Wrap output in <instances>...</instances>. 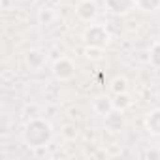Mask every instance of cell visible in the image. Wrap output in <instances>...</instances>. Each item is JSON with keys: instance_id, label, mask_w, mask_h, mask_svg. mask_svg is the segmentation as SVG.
Masks as SVG:
<instances>
[{"instance_id": "cell-1", "label": "cell", "mask_w": 160, "mask_h": 160, "mask_svg": "<svg viewBox=\"0 0 160 160\" xmlns=\"http://www.w3.org/2000/svg\"><path fill=\"white\" fill-rule=\"evenodd\" d=\"M51 139V126L45 121L34 119L25 128V141L30 147H45Z\"/></svg>"}, {"instance_id": "cell-2", "label": "cell", "mask_w": 160, "mask_h": 160, "mask_svg": "<svg viewBox=\"0 0 160 160\" xmlns=\"http://www.w3.org/2000/svg\"><path fill=\"white\" fill-rule=\"evenodd\" d=\"M85 40H87V43H91L92 47H102V45L108 43L109 34H108L102 27H91V28L85 32Z\"/></svg>"}, {"instance_id": "cell-3", "label": "cell", "mask_w": 160, "mask_h": 160, "mask_svg": "<svg viewBox=\"0 0 160 160\" xmlns=\"http://www.w3.org/2000/svg\"><path fill=\"white\" fill-rule=\"evenodd\" d=\"M106 4L115 13H126L136 4V0H106Z\"/></svg>"}, {"instance_id": "cell-4", "label": "cell", "mask_w": 160, "mask_h": 160, "mask_svg": "<svg viewBox=\"0 0 160 160\" xmlns=\"http://www.w3.org/2000/svg\"><path fill=\"white\" fill-rule=\"evenodd\" d=\"M72 73H73V64H72L70 60L62 58V60H58V62L55 64V75H57V77L68 79V77H72Z\"/></svg>"}, {"instance_id": "cell-5", "label": "cell", "mask_w": 160, "mask_h": 160, "mask_svg": "<svg viewBox=\"0 0 160 160\" xmlns=\"http://www.w3.org/2000/svg\"><path fill=\"white\" fill-rule=\"evenodd\" d=\"M77 15L81 19H85V21H91L96 15V6L92 2H81L77 6Z\"/></svg>"}, {"instance_id": "cell-6", "label": "cell", "mask_w": 160, "mask_h": 160, "mask_svg": "<svg viewBox=\"0 0 160 160\" xmlns=\"http://www.w3.org/2000/svg\"><path fill=\"white\" fill-rule=\"evenodd\" d=\"M147 128L151 134L160 136V109H154L152 113H149L147 117Z\"/></svg>"}, {"instance_id": "cell-7", "label": "cell", "mask_w": 160, "mask_h": 160, "mask_svg": "<svg viewBox=\"0 0 160 160\" xmlns=\"http://www.w3.org/2000/svg\"><path fill=\"white\" fill-rule=\"evenodd\" d=\"M106 124H108V128H109L111 132H117V130H121V126H122V117H121L119 113H108Z\"/></svg>"}, {"instance_id": "cell-8", "label": "cell", "mask_w": 160, "mask_h": 160, "mask_svg": "<svg viewBox=\"0 0 160 160\" xmlns=\"http://www.w3.org/2000/svg\"><path fill=\"white\" fill-rule=\"evenodd\" d=\"M27 62H28V66L30 68H40L42 66V62H43V55L42 53H38V51H30L28 55H27Z\"/></svg>"}, {"instance_id": "cell-9", "label": "cell", "mask_w": 160, "mask_h": 160, "mask_svg": "<svg viewBox=\"0 0 160 160\" xmlns=\"http://www.w3.org/2000/svg\"><path fill=\"white\" fill-rule=\"evenodd\" d=\"M139 4V8H143L145 12H151V10H156L160 6V0H136Z\"/></svg>"}, {"instance_id": "cell-10", "label": "cell", "mask_w": 160, "mask_h": 160, "mask_svg": "<svg viewBox=\"0 0 160 160\" xmlns=\"http://www.w3.org/2000/svg\"><path fill=\"white\" fill-rule=\"evenodd\" d=\"M96 108H98V111H100V113L108 115V113H109V109H111V104H109V102H106V98H98V100H96Z\"/></svg>"}, {"instance_id": "cell-11", "label": "cell", "mask_w": 160, "mask_h": 160, "mask_svg": "<svg viewBox=\"0 0 160 160\" xmlns=\"http://www.w3.org/2000/svg\"><path fill=\"white\" fill-rule=\"evenodd\" d=\"M130 102H128V98H126V94L124 92H121V94H117V102L113 104L115 108H124V106H128Z\"/></svg>"}, {"instance_id": "cell-12", "label": "cell", "mask_w": 160, "mask_h": 160, "mask_svg": "<svg viewBox=\"0 0 160 160\" xmlns=\"http://www.w3.org/2000/svg\"><path fill=\"white\" fill-rule=\"evenodd\" d=\"M151 58H152V62H154L156 66H160V45H156V47L152 49V55H151Z\"/></svg>"}]
</instances>
